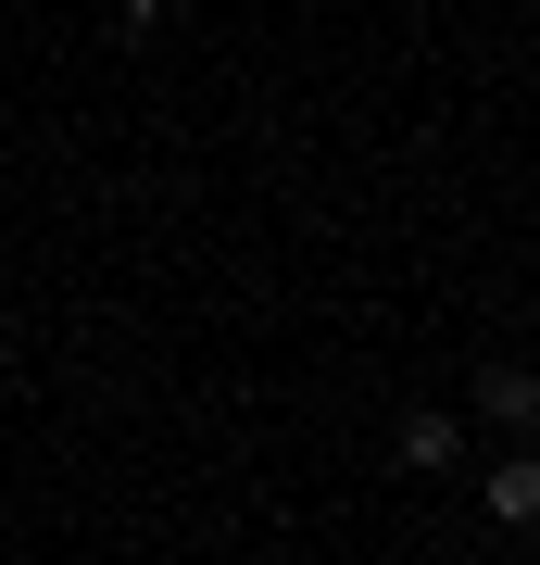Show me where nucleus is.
Instances as JSON below:
<instances>
[{
	"mask_svg": "<svg viewBox=\"0 0 540 565\" xmlns=\"http://www.w3.org/2000/svg\"><path fill=\"white\" fill-rule=\"evenodd\" d=\"M478 415L490 427H540V364H490V377H478Z\"/></svg>",
	"mask_w": 540,
	"mask_h": 565,
	"instance_id": "obj_1",
	"label": "nucleus"
},
{
	"mask_svg": "<svg viewBox=\"0 0 540 565\" xmlns=\"http://www.w3.org/2000/svg\"><path fill=\"white\" fill-rule=\"evenodd\" d=\"M490 527H540V452H502L490 465Z\"/></svg>",
	"mask_w": 540,
	"mask_h": 565,
	"instance_id": "obj_2",
	"label": "nucleus"
},
{
	"mask_svg": "<svg viewBox=\"0 0 540 565\" xmlns=\"http://www.w3.org/2000/svg\"><path fill=\"white\" fill-rule=\"evenodd\" d=\"M390 452H402V465H453V452H465V427H453V415H402V440H390Z\"/></svg>",
	"mask_w": 540,
	"mask_h": 565,
	"instance_id": "obj_3",
	"label": "nucleus"
},
{
	"mask_svg": "<svg viewBox=\"0 0 540 565\" xmlns=\"http://www.w3.org/2000/svg\"><path fill=\"white\" fill-rule=\"evenodd\" d=\"M114 13H126V39H151V25H163V0H114Z\"/></svg>",
	"mask_w": 540,
	"mask_h": 565,
	"instance_id": "obj_4",
	"label": "nucleus"
}]
</instances>
